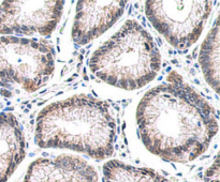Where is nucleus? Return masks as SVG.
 <instances>
[{"label":"nucleus","mask_w":220,"mask_h":182,"mask_svg":"<svg viewBox=\"0 0 220 182\" xmlns=\"http://www.w3.org/2000/svg\"><path fill=\"white\" fill-rule=\"evenodd\" d=\"M137 122L148 151L174 163L202 156L218 131L215 108L174 71L142 98Z\"/></svg>","instance_id":"f257e3e1"},{"label":"nucleus","mask_w":220,"mask_h":182,"mask_svg":"<svg viewBox=\"0 0 220 182\" xmlns=\"http://www.w3.org/2000/svg\"><path fill=\"white\" fill-rule=\"evenodd\" d=\"M34 134L41 148L70 149L104 160L114 153L116 123L106 102L77 94L44 107Z\"/></svg>","instance_id":"f03ea898"},{"label":"nucleus","mask_w":220,"mask_h":182,"mask_svg":"<svg viewBox=\"0 0 220 182\" xmlns=\"http://www.w3.org/2000/svg\"><path fill=\"white\" fill-rule=\"evenodd\" d=\"M89 69L103 83L135 90L155 79L161 55L152 34L137 22L128 20L91 55Z\"/></svg>","instance_id":"7ed1b4c3"},{"label":"nucleus","mask_w":220,"mask_h":182,"mask_svg":"<svg viewBox=\"0 0 220 182\" xmlns=\"http://www.w3.org/2000/svg\"><path fill=\"white\" fill-rule=\"evenodd\" d=\"M53 47L46 41L17 37L0 38V85L36 92L53 76Z\"/></svg>","instance_id":"20e7f679"},{"label":"nucleus","mask_w":220,"mask_h":182,"mask_svg":"<svg viewBox=\"0 0 220 182\" xmlns=\"http://www.w3.org/2000/svg\"><path fill=\"white\" fill-rule=\"evenodd\" d=\"M212 5V1H146L145 13L173 47L185 50L200 38Z\"/></svg>","instance_id":"39448f33"},{"label":"nucleus","mask_w":220,"mask_h":182,"mask_svg":"<svg viewBox=\"0 0 220 182\" xmlns=\"http://www.w3.org/2000/svg\"><path fill=\"white\" fill-rule=\"evenodd\" d=\"M64 1H3L0 5L1 34L53 33L62 15Z\"/></svg>","instance_id":"423d86ee"},{"label":"nucleus","mask_w":220,"mask_h":182,"mask_svg":"<svg viewBox=\"0 0 220 182\" xmlns=\"http://www.w3.org/2000/svg\"><path fill=\"white\" fill-rule=\"evenodd\" d=\"M126 1H79L72 27V39L86 45L110 29L124 14Z\"/></svg>","instance_id":"0eeeda50"},{"label":"nucleus","mask_w":220,"mask_h":182,"mask_svg":"<svg viewBox=\"0 0 220 182\" xmlns=\"http://www.w3.org/2000/svg\"><path fill=\"white\" fill-rule=\"evenodd\" d=\"M23 182H98V175L80 158L59 156L32 162Z\"/></svg>","instance_id":"6e6552de"},{"label":"nucleus","mask_w":220,"mask_h":182,"mask_svg":"<svg viewBox=\"0 0 220 182\" xmlns=\"http://www.w3.org/2000/svg\"><path fill=\"white\" fill-rule=\"evenodd\" d=\"M26 143L14 115L0 114V182H7L25 158Z\"/></svg>","instance_id":"1a4fd4ad"},{"label":"nucleus","mask_w":220,"mask_h":182,"mask_svg":"<svg viewBox=\"0 0 220 182\" xmlns=\"http://www.w3.org/2000/svg\"><path fill=\"white\" fill-rule=\"evenodd\" d=\"M219 22L216 19L212 28L201 46L199 62L206 83L219 92Z\"/></svg>","instance_id":"9d476101"},{"label":"nucleus","mask_w":220,"mask_h":182,"mask_svg":"<svg viewBox=\"0 0 220 182\" xmlns=\"http://www.w3.org/2000/svg\"><path fill=\"white\" fill-rule=\"evenodd\" d=\"M103 179L104 182H170L152 169L132 166L117 160L107 161L103 165Z\"/></svg>","instance_id":"9b49d317"},{"label":"nucleus","mask_w":220,"mask_h":182,"mask_svg":"<svg viewBox=\"0 0 220 182\" xmlns=\"http://www.w3.org/2000/svg\"><path fill=\"white\" fill-rule=\"evenodd\" d=\"M204 180L205 182H219V160H218V156H216L212 166L205 171Z\"/></svg>","instance_id":"f8f14e48"}]
</instances>
